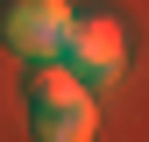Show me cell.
Segmentation results:
<instances>
[{
    "instance_id": "7a4b0ae2",
    "label": "cell",
    "mask_w": 149,
    "mask_h": 142,
    "mask_svg": "<svg viewBox=\"0 0 149 142\" xmlns=\"http://www.w3.org/2000/svg\"><path fill=\"white\" fill-rule=\"evenodd\" d=\"M57 64L71 71L78 85H121V71H128V29L114 22V14H78L64 36V50H57Z\"/></svg>"
},
{
    "instance_id": "3957f363",
    "label": "cell",
    "mask_w": 149,
    "mask_h": 142,
    "mask_svg": "<svg viewBox=\"0 0 149 142\" xmlns=\"http://www.w3.org/2000/svg\"><path fill=\"white\" fill-rule=\"evenodd\" d=\"M71 22H78V7H64V0H7L0 7V43L29 64H57Z\"/></svg>"
},
{
    "instance_id": "6da1fadb",
    "label": "cell",
    "mask_w": 149,
    "mask_h": 142,
    "mask_svg": "<svg viewBox=\"0 0 149 142\" xmlns=\"http://www.w3.org/2000/svg\"><path fill=\"white\" fill-rule=\"evenodd\" d=\"M29 128H36V142H92V128H100L92 85H78L64 64L36 71L29 78Z\"/></svg>"
}]
</instances>
